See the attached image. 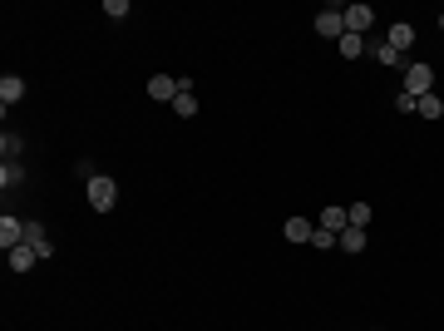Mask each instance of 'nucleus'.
Returning a JSON list of instances; mask_svg holds the SVG:
<instances>
[{
    "instance_id": "nucleus-7",
    "label": "nucleus",
    "mask_w": 444,
    "mask_h": 331,
    "mask_svg": "<svg viewBox=\"0 0 444 331\" xmlns=\"http://www.w3.org/2000/svg\"><path fill=\"white\" fill-rule=\"evenodd\" d=\"M20 99H25V80H20V75H5V80H0V104L10 109V104H20Z\"/></svg>"
},
{
    "instance_id": "nucleus-5",
    "label": "nucleus",
    "mask_w": 444,
    "mask_h": 331,
    "mask_svg": "<svg viewBox=\"0 0 444 331\" xmlns=\"http://www.w3.org/2000/svg\"><path fill=\"white\" fill-rule=\"evenodd\" d=\"M20 242H25V222L5 213V218H0V247L10 252V247H20Z\"/></svg>"
},
{
    "instance_id": "nucleus-15",
    "label": "nucleus",
    "mask_w": 444,
    "mask_h": 331,
    "mask_svg": "<svg viewBox=\"0 0 444 331\" xmlns=\"http://www.w3.org/2000/svg\"><path fill=\"white\" fill-rule=\"evenodd\" d=\"M370 55H375V60H380V65H400V60H405V55H400V50H395V45H390V40H380V45H375V50H370Z\"/></svg>"
},
{
    "instance_id": "nucleus-18",
    "label": "nucleus",
    "mask_w": 444,
    "mask_h": 331,
    "mask_svg": "<svg viewBox=\"0 0 444 331\" xmlns=\"http://www.w3.org/2000/svg\"><path fill=\"white\" fill-rule=\"evenodd\" d=\"M20 178H25V173H20V163H5V168H0V188H15Z\"/></svg>"
},
{
    "instance_id": "nucleus-19",
    "label": "nucleus",
    "mask_w": 444,
    "mask_h": 331,
    "mask_svg": "<svg viewBox=\"0 0 444 331\" xmlns=\"http://www.w3.org/2000/svg\"><path fill=\"white\" fill-rule=\"evenodd\" d=\"M311 247H321V252H331V247H335V232H326V227H316V232H311Z\"/></svg>"
},
{
    "instance_id": "nucleus-11",
    "label": "nucleus",
    "mask_w": 444,
    "mask_h": 331,
    "mask_svg": "<svg viewBox=\"0 0 444 331\" xmlns=\"http://www.w3.org/2000/svg\"><path fill=\"white\" fill-rule=\"evenodd\" d=\"M415 114H420V119H444V99H440V94H420Z\"/></svg>"
},
{
    "instance_id": "nucleus-21",
    "label": "nucleus",
    "mask_w": 444,
    "mask_h": 331,
    "mask_svg": "<svg viewBox=\"0 0 444 331\" xmlns=\"http://www.w3.org/2000/svg\"><path fill=\"white\" fill-rule=\"evenodd\" d=\"M104 15H113V20H123V15H128V0H104Z\"/></svg>"
},
{
    "instance_id": "nucleus-8",
    "label": "nucleus",
    "mask_w": 444,
    "mask_h": 331,
    "mask_svg": "<svg viewBox=\"0 0 444 331\" xmlns=\"http://www.w3.org/2000/svg\"><path fill=\"white\" fill-rule=\"evenodd\" d=\"M35 257H40V252H35L30 242H20V247H10V272H30V267H35Z\"/></svg>"
},
{
    "instance_id": "nucleus-17",
    "label": "nucleus",
    "mask_w": 444,
    "mask_h": 331,
    "mask_svg": "<svg viewBox=\"0 0 444 331\" xmlns=\"http://www.w3.org/2000/svg\"><path fill=\"white\" fill-rule=\"evenodd\" d=\"M0 153H5V163L20 153V134H0Z\"/></svg>"
},
{
    "instance_id": "nucleus-20",
    "label": "nucleus",
    "mask_w": 444,
    "mask_h": 331,
    "mask_svg": "<svg viewBox=\"0 0 444 331\" xmlns=\"http://www.w3.org/2000/svg\"><path fill=\"white\" fill-rule=\"evenodd\" d=\"M345 218H350V227H365V222H370V208L355 203V208H345Z\"/></svg>"
},
{
    "instance_id": "nucleus-13",
    "label": "nucleus",
    "mask_w": 444,
    "mask_h": 331,
    "mask_svg": "<svg viewBox=\"0 0 444 331\" xmlns=\"http://www.w3.org/2000/svg\"><path fill=\"white\" fill-rule=\"evenodd\" d=\"M311 232H316V227L306 218H287V242H311Z\"/></svg>"
},
{
    "instance_id": "nucleus-16",
    "label": "nucleus",
    "mask_w": 444,
    "mask_h": 331,
    "mask_svg": "<svg viewBox=\"0 0 444 331\" xmlns=\"http://www.w3.org/2000/svg\"><path fill=\"white\" fill-rule=\"evenodd\" d=\"M173 109L183 114V119H193V114H198V99H193V89H188V94H178V99H173Z\"/></svg>"
},
{
    "instance_id": "nucleus-4",
    "label": "nucleus",
    "mask_w": 444,
    "mask_h": 331,
    "mask_svg": "<svg viewBox=\"0 0 444 331\" xmlns=\"http://www.w3.org/2000/svg\"><path fill=\"white\" fill-rule=\"evenodd\" d=\"M370 20H375V10H370V5H345V35H365V30H370Z\"/></svg>"
},
{
    "instance_id": "nucleus-1",
    "label": "nucleus",
    "mask_w": 444,
    "mask_h": 331,
    "mask_svg": "<svg viewBox=\"0 0 444 331\" xmlns=\"http://www.w3.org/2000/svg\"><path fill=\"white\" fill-rule=\"evenodd\" d=\"M84 193H89V208H94V213H109L113 198H118V183H113L109 173H94V178L84 183Z\"/></svg>"
},
{
    "instance_id": "nucleus-2",
    "label": "nucleus",
    "mask_w": 444,
    "mask_h": 331,
    "mask_svg": "<svg viewBox=\"0 0 444 331\" xmlns=\"http://www.w3.org/2000/svg\"><path fill=\"white\" fill-rule=\"evenodd\" d=\"M316 35H321V40H340V35H345V5H326V10L316 15Z\"/></svg>"
},
{
    "instance_id": "nucleus-6",
    "label": "nucleus",
    "mask_w": 444,
    "mask_h": 331,
    "mask_svg": "<svg viewBox=\"0 0 444 331\" xmlns=\"http://www.w3.org/2000/svg\"><path fill=\"white\" fill-rule=\"evenodd\" d=\"M178 94H183L178 80H168V75H153V80H148V99H163V104H168V99H178Z\"/></svg>"
},
{
    "instance_id": "nucleus-12",
    "label": "nucleus",
    "mask_w": 444,
    "mask_h": 331,
    "mask_svg": "<svg viewBox=\"0 0 444 331\" xmlns=\"http://www.w3.org/2000/svg\"><path fill=\"white\" fill-rule=\"evenodd\" d=\"M321 227H326V232H335V237H340V232L350 227V218H345V208H326V213H321Z\"/></svg>"
},
{
    "instance_id": "nucleus-14",
    "label": "nucleus",
    "mask_w": 444,
    "mask_h": 331,
    "mask_svg": "<svg viewBox=\"0 0 444 331\" xmlns=\"http://www.w3.org/2000/svg\"><path fill=\"white\" fill-rule=\"evenodd\" d=\"M335 45H340V55H345V60H355V55L365 50V35H340Z\"/></svg>"
},
{
    "instance_id": "nucleus-10",
    "label": "nucleus",
    "mask_w": 444,
    "mask_h": 331,
    "mask_svg": "<svg viewBox=\"0 0 444 331\" xmlns=\"http://www.w3.org/2000/svg\"><path fill=\"white\" fill-rule=\"evenodd\" d=\"M335 247H340V252H360V247H365V227H345V232L335 237Z\"/></svg>"
},
{
    "instance_id": "nucleus-3",
    "label": "nucleus",
    "mask_w": 444,
    "mask_h": 331,
    "mask_svg": "<svg viewBox=\"0 0 444 331\" xmlns=\"http://www.w3.org/2000/svg\"><path fill=\"white\" fill-rule=\"evenodd\" d=\"M430 89H435V70H430V65H405V94L420 99V94H430Z\"/></svg>"
},
{
    "instance_id": "nucleus-23",
    "label": "nucleus",
    "mask_w": 444,
    "mask_h": 331,
    "mask_svg": "<svg viewBox=\"0 0 444 331\" xmlns=\"http://www.w3.org/2000/svg\"><path fill=\"white\" fill-rule=\"evenodd\" d=\"M440 25H444V15H440Z\"/></svg>"
},
{
    "instance_id": "nucleus-22",
    "label": "nucleus",
    "mask_w": 444,
    "mask_h": 331,
    "mask_svg": "<svg viewBox=\"0 0 444 331\" xmlns=\"http://www.w3.org/2000/svg\"><path fill=\"white\" fill-rule=\"evenodd\" d=\"M415 104H420L415 94H400V99H395V109H400V114H415Z\"/></svg>"
},
{
    "instance_id": "nucleus-9",
    "label": "nucleus",
    "mask_w": 444,
    "mask_h": 331,
    "mask_svg": "<svg viewBox=\"0 0 444 331\" xmlns=\"http://www.w3.org/2000/svg\"><path fill=\"white\" fill-rule=\"evenodd\" d=\"M390 45H395V50L405 55V50L415 45V25H405V20H400V25H390Z\"/></svg>"
}]
</instances>
